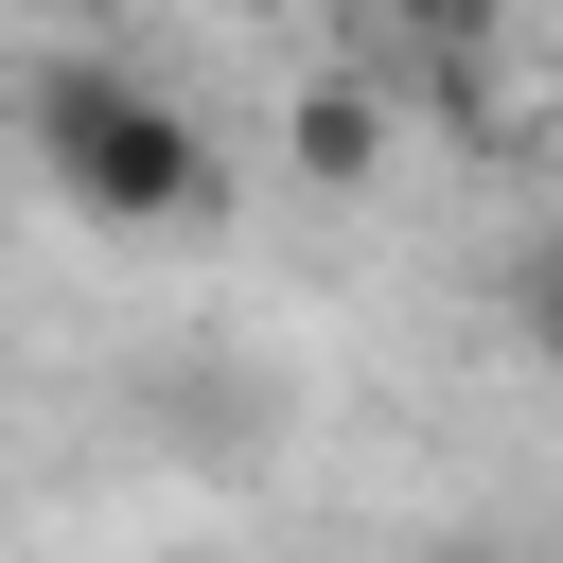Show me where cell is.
I'll list each match as a JSON object with an SVG mask.
<instances>
[{
  "label": "cell",
  "mask_w": 563,
  "mask_h": 563,
  "mask_svg": "<svg viewBox=\"0 0 563 563\" xmlns=\"http://www.w3.org/2000/svg\"><path fill=\"white\" fill-rule=\"evenodd\" d=\"M35 158H53V194L70 211H106V229H176V211H211V141H194V106L176 88H141V70H35Z\"/></svg>",
  "instance_id": "6da1fadb"
},
{
  "label": "cell",
  "mask_w": 563,
  "mask_h": 563,
  "mask_svg": "<svg viewBox=\"0 0 563 563\" xmlns=\"http://www.w3.org/2000/svg\"><path fill=\"white\" fill-rule=\"evenodd\" d=\"M387 141H405V106H387V88H352V70L282 106V158H299L317 194H369V176H387Z\"/></svg>",
  "instance_id": "7a4b0ae2"
},
{
  "label": "cell",
  "mask_w": 563,
  "mask_h": 563,
  "mask_svg": "<svg viewBox=\"0 0 563 563\" xmlns=\"http://www.w3.org/2000/svg\"><path fill=\"white\" fill-rule=\"evenodd\" d=\"M369 18H387V35H422V53H475L510 0H369Z\"/></svg>",
  "instance_id": "3957f363"
}]
</instances>
